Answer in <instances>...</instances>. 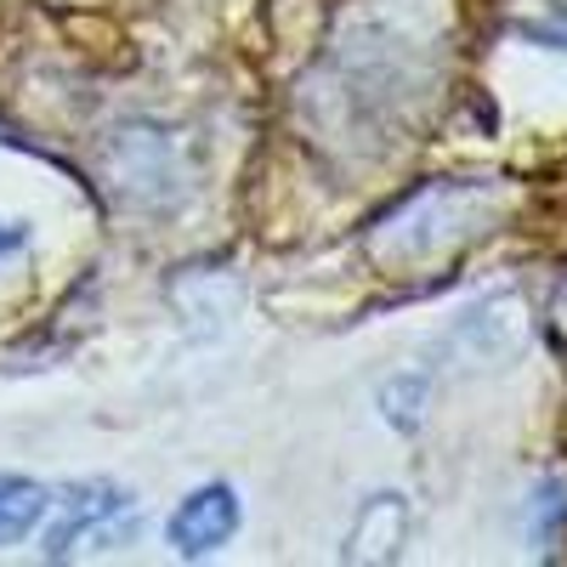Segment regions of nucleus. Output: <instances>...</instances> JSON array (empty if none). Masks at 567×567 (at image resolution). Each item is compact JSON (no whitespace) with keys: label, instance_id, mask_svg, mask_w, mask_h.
Returning a JSON list of instances; mask_svg holds the SVG:
<instances>
[{"label":"nucleus","instance_id":"7ed1b4c3","mask_svg":"<svg viewBox=\"0 0 567 567\" xmlns=\"http://www.w3.org/2000/svg\"><path fill=\"white\" fill-rule=\"evenodd\" d=\"M45 488L29 477H0V539H23L40 516H45Z\"/></svg>","mask_w":567,"mask_h":567},{"label":"nucleus","instance_id":"20e7f679","mask_svg":"<svg viewBox=\"0 0 567 567\" xmlns=\"http://www.w3.org/2000/svg\"><path fill=\"white\" fill-rule=\"evenodd\" d=\"M23 239V233H7V227H0V250H7V245H18Z\"/></svg>","mask_w":567,"mask_h":567},{"label":"nucleus","instance_id":"f257e3e1","mask_svg":"<svg viewBox=\"0 0 567 567\" xmlns=\"http://www.w3.org/2000/svg\"><path fill=\"white\" fill-rule=\"evenodd\" d=\"M233 528H239V499L227 488H199L171 516V545L199 556V550H216L221 539H233Z\"/></svg>","mask_w":567,"mask_h":567},{"label":"nucleus","instance_id":"f03ea898","mask_svg":"<svg viewBox=\"0 0 567 567\" xmlns=\"http://www.w3.org/2000/svg\"><path fill=\"white\" fill-rule=\"evenodd\" d=\"M58 528H45V550H69V545H80L85 534H103L109 523H120L125 516V494L120 488H80V494H69V499H58Z\"/></svg>","mask_w":567,"mask_h":567}]
</instances>
